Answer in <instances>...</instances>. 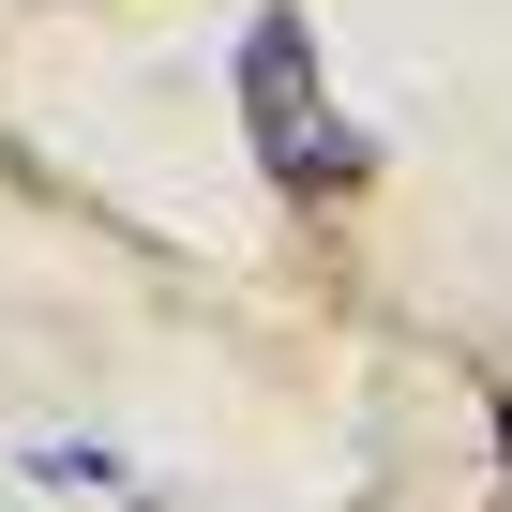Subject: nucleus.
I'll return each mask as SVG.
<instances>
[{
  "instance_id": "f257e3e1",
  "label": "nucleus",
  "mask_w": 512,
  "mask_h": 512,
  "mask_svg": "<svg viewBox=\"0 0 512 512\" xmlns=\"http://www.w3.org/2000/svg\"><path fill=\"white\" fill-rule=\"evenodd\" d=\"M241 136H256V166H272V196H302V211H347L362 181H377V151L332 121V91H317V31H302V0H256V31H241Z\"/></svg>"
}]
</instances>
